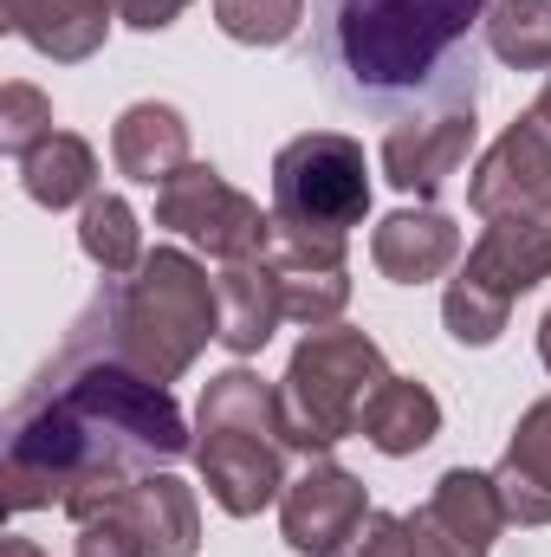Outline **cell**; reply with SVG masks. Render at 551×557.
Listing matches in <instances>:
<instances>
[{"instance_id":"5b68a950","label":"cell","mask_w":551,"mask_h":557,"mask_svg":"<svg viewBox=\"0 0 551 557\" xmlns=\"http://www.w3.org/2000/svg\"><path fill=\"white\" fill-rule=\"evenodd\" d=\"M370 214V162L344 131H305L273 156V240L344 267L351 227Z\"/></svg>"},{"instance_id":"7c38bea8","label":"cell","mask_w":551,"mask_h":557,"mask_svg":"<svg viewBox=\"0 0 551 557\" xmlns=\"http://www.w3.org/2000/svg\"><path fill=\"white\" fill-rule=\"evenodd\" d=\"M370 260L390 285H428L461 260V227L441 208H396L370 234Z\"/></svg>"},{"instance_id":"484cf974","label":"cell","mask_w":551,"mask_h":557,"mask_svg":"<svg viewBox=\"0 0 551 557\" xmlns=\"http://www.w3.org/2000/svg\"><path fill=\"white\" fill-rule=\"evenodd\" d=\"M46 137H52V98H46L39 85L13 78V85L0 91V149H7L13 162H26Z\"/></svg>"},{"instance_id":"5bb4252c","label":"cell","mask_w":551,"mask_h":557,"mask_svg":"<svg viewBox=\"0 0 551 557\" xmlns=\"http://www.w3.org/2000/svg\"><path fill=\"white\" fill-rule=\"evenodd\" d=\"M105 512L131 519V525H137V539L149 545V557H195V552H201V506H195V493H188L169 467L131 480Z\"/></svg>"},{"instance_id":"6da1fadb","label":"cell","mask_w":551,"mask_h":557,"mask_svg":"<svg viewBox=\"0 0 551 557\" xmlns=\"http://www.w3.org/2000/svg\"><path fill=\"white\" fill-rule=\"evenodd\" d=\"M182 454H195V434L169 383H149L131 363L65 337L7 409L0 499L7 512L59 506L72 525H85L131 480L175 467Z\"/></svg>"},{"instance_id":"f546056e","label":"cell","mask_w":551,"mask_h":557,"mask_svg":"<svg viewBox=\"0 0 551 557\" xmlns=\"http://www.w3.org/2000/svg\"><path fill=\"white\" fill-rule=\"evenodd\" d=\"M539 363L551 370V311H546V324H539Z\"/></svg>"},{"instance_id":"8fae6325","label":"cell","mask_w":551,"mask_h":557,"mask_svg":"<svg viewBox=\"0 0 551 557\" xmlns=\"http://www.w3.org/2000/svg\"><path fill=\"white\" fill-rule=\"evenodd\" d=\"M461 278H474L480 292L519 305L539 278H551V208L539 214H506V221H487V234L467 247V267Z\"/></svg>"},{"instance_id":"ffe728a7","label":"cell","mask_w":551,"mask_h":557,"mask_svg":"<svg viewBox=\"0 0 551 557\" xmlns=\"http://www.w3.org/2000/svg\"><path fill=\"white\" fill-rule=\"evenodd\" d=\"M338 557H487V552L461 545L428 506H415V512H383V506H370V519L351 532V545Z\"/></svg>"},{"instance_id":"d6986e66","label":"cell","mask_w":551,"mask_h":557,"mask_svg":"<svg viewBox=\"0 0 551 557\" xmlns=\"http://www.w3.org/2000/svg\"><path fill=\"white\" fill-rule=\"evenodd\" d=\"M20 188L39 208H52V214L59 208H85L98 195V156H91V143L72 137V131H52V137L20 162Z\"/></svg>"},{"instance_id":"cb8c5ba5","label":"cell","mask_w":551,"mask_h":557,"mask_svg":"<svg viewBox=\"0 0 551 557\" xmlns=\"http://www.w3.org/2000/svg\"><path fill=\"white\" fill-rule=\"evenodd\" d=\"M487 46L513 72H551V0H493Z\"/></svg>"},{"instance_id":"2e32d148","label":"cell","mask_w":551,"mask_h":557,"mask_svg":"<svg viewBox=\"0 0 551 557\" xmlns=\"http://www.w3.org/2000/svg\"><path fill=\"white\" fill-rule=\"evenodd\" d=\"M215 292H221V337L215 344L234 350V357H260L273 344L279 318H285L273 260H234V267H221Z\"/></svg>"},{"instance_id":"4fadbf2b","label":"cell","mask_w":551,"mask_h":557,"mask_svg":"<svg viewBox=\"0 0 551 557\" xmlns=\"http://www.w3.org/2000/svg\"><path fill=\"white\" fill-rule=\"evenodd\" d=\"M7 33H20L52 65H85L111 39V0H0Z\"/></svg>"},{"instance_id":"52a82bcc","label":"cell","mask_w":551,"mask_h":557,"mask_svg":"<svg viewBox=\"0 0 551 557\" xmlns=\"http://www.w3.org/2000/svg\"><path fill=\"white\" fill-rule=\"evenodd\" d=\"M156 227L195 240L208 260H267L273 253V208L241 195L215 162H188L156 188Z\"/></svg>"},{"instance_id":"30bf717a","label":"cell","mask_w":551,"mask_h":557,"mask_svg":"<svg viewBox=\"0 0 551 557\" xmlns=\"http://www.w3.org/2000/svg\"><path fill=\"white\" fill-rule=\"evenodd\" d=\"M364 519H370V493L338 460H311L279 499V539L298 557H338Z\"/></svg>"},{"instance_id":"603a6c76","label":"cell","mask_w":551,"mask_h":557,"mask_svg":"<svg viewBox=\"0 0 551 557\" xmlns=\"http://www.w3.org/2000/svg\"><path fill=\"white\" fill-rule=\"evenodd\" d=\"M78 247L105 278H131L143 267V227L124 195H91L78 214Z\"/></svg>"},{"instance_id":"8992f818","label":"cell","mask_w":551,"mask_h":557,"mask_svg":"<svg viewBox=\"0 0 551 557\" xmlns=\"http://www.w3.org/2000/svg\"><path fill=\"white\" fill-rule=\"evenodd\" d=\"M383 383H390V363L370 331H351V324L305 331V344L292 350V363L279 376V421H285L292 454L325 460L344 434H357L364 403Z\"/></svg>"},{"instance_id":"ac0fdd59","label":"cell","mask_w":551,"mask_h":557,"mask_svg":"<svg viewBox=\"0 0 551 557\" xmlns=\"http://www.w3.org/2000/svg\"><path fill=\"white\" fill-rule=\"evenodd\" d=\"M357 434L377 447V454H390V460H409L421 454L434 434H441V403L415 383V376H390L370 403H364V421H357Z\"/></svg>"},{"instance_id":"44dd1931","label":"cell","mask_w":551,"mask_h":557,"mask_svg":"<svg viewBox=\"0 0 551 557\" xmlns=\"http://www.w3.org/2000/svg\"><path fill=\"white\" fill-rule=\"evenodd\" d=\"M267 260H273V273H279V298H285V318L292 324L325 331V324L344 318V305H351V273L344 267H325V260H311L298 247H279V240H273Z\"/></svg>"},{"instance_id":"9a60e30c","label":"cell","mask_w":551,"mask_h":557,"mask_svg":"<svg viewBox=\"0 0 551 557\" xmlns=\"http://www.w3.org/2000/svg\"><path fill=\"white\" fill-rule=\"evenodd\" d=\"M493 486L513 525H551V396H539L519 416L506 460L493 467Z\"/></svg>"},{"instance_id":"3957f363","label":"cell","mask_w":551,"mask_h":557,"mask_svg":"<svg viewBox=\"0 0 551 557\" xmlns=\"http://www.w3.org/2000/svg\"><path fill=\"white\" fill-rule=\"evenodd\" d=\"M65 337L131 363L149 383H175L208 350V337H221V292L195 253L156 247L131 278H105Z\"/></svg>"},{"instance_id":"e0dca14e","label":"cell","mask_w":551,"mask_h":557,"mask_svg":"<svg viewBox=\"0 0 551 557\" xmlns=\"http://www.w3.org/2000/svg\"><path fill=\"white\" fill-rule=\"evenodd\" d=\"M111 162H118V175H131L143 188H162L175 169L195 162V156H188V124H182V111H175V104H156V98L131 104V111L118 117V131H111Z\"/></svg>"},{"instance_id":"ba28073f","label":"cell","mask_w":551,"mask_h":557,"mask_svg":"<svg viewBox=\"0 0 551 557\" xmlns=\"http://www.w3.org/2000/svg\"><path fill=\"white\" fill-rule=\"evenodd\" d=\"M467 208L480 221L551 208V78H546V91L506 124V137L480 156V169L467 182Z\"/></svg>"},{"instance_id":"9c48e42d","label":"cell","mask_w":551,"mask_h":557,"mask_svg":"<svg viewBox=\"0 0 551 557\" xmlns=\"http://www.w3.org/2000/svg\"><path fill=\"white\" fill-rule=\"evenodd\" d=\"M480 98H467V104H441V111H415L403 124H390L383 131V175H390V188H403L415 201H434L454 175H461V162H467V149H474V131H480Z\"/></svg>"},{"instance_id":"277c9868","label":"cell","mask_w":551,"mask_h":557,"mask_svg":"<svg viewBox=\"0 0 551 557\" xmlns=\"http://www.w3.org/2000/svg\"><path fill=\"white\" fill-rule=\"evenodd\" d=\"M285 421H279V383L254 376V370H221L201 389L195 409V467L208 499L228 519H254L273 499H285Z\"/></svg>"},{"instance_id":"83f0119b","label":"cell","mask_w":551,"mask_h":557,"mask_svg":"<svg viewBox=\"0 0 551 557\" xmlns=\"http://www.w3.org/2000/svg\"><path fill=\"white\" fill-rule=\"evenodd\" d=\"M188 7H195V0H118L124 26H137V33H162V26H175Z\"/></svg>"},{"instance_id":"d4e9b609","label":"cell","mask_w":551,"mask_h":557,"mask_svg":"<svg viewBox=\"0 0 551 557\" xmlns=\"http://www.w3.org/2000/svg\"><path fill=\"white\" fill-rule=\"evenodd\" d=\"M234 46H285L305 26V0H208Z\"/></svg>"},{"instance_id":"4316f807","label":"cell","mask_w":551,"mask_h":557,"mask_svg":"<svg viewBox=\"0 0 551 557\" xmlns=\"http://www.w3.org/2000/svg\"><path fill=\"white\" fill-rule=\"evenodd\" d=\"M72 557H149V545L137 539V525H131V519L98 512V519H85V525H78Z\"/></svg>"},{"instance_id":"7402d4cb","label":"cell","mask_w":551,"mask_h":557,"mask_svg":"<svg viewBox=\"0 0 551 557\" xmlns=\"http://www.w3.org/2000/svg\"><path fill=\"white\" fill-rule=\"evenodd\" d=\"M428 512H434L461 545H474V552H493V539L513 525V519H506V506H500L493 473H474V467L441 473V480H434V493H428Z\"/></svg>"},{"instance_id":"f1b7e54d","label":"cell","mask_w":551,"mask_h":557,"mask_svg":"<svg viewBox=\"0 0 551 557\" xmlns=\"http://www.w3.org/2000/svg\"><path fill=\"white\" fill-rule=\"evenodd\" d=\"M0 557H46L33 539H0Z\"/></svg>"},{"instance_id":"7a4b0ae2","label":"cell","mask_w":551,"mask_h":557,"mask_svg":"<svg viewBox=\"0 0 551 557\" xmlns=\"http://www.w3.org/2000/svg\"><path fill=\"white\" fill-rule=\"evenodd\" d=\"M493 0H311V59L338 104L403 124L480 98L474 33Z\"/></svg>"}]
</instances>
